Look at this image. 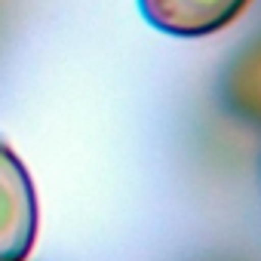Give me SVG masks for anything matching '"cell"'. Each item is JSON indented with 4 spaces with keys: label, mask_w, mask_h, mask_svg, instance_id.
Returning a JSON list of instances; mask_svg holds the SVG:
<instances>
[{
    "label": "cell",
    "mask_w": 261,
    "mask_h": 261,
    "mask_svg": "<svg viewBox=\"0 0 261 261\" xmlns=\"http://www.w3.org/2000/svg\"><path fill=\"white\" fill-rule=\"evenodd\" d=\"M37 237V197L25 163L0 142V261H25Z\"/></svg>",
    "instance_id": "1"
},
{
    "label": "cell",
    "mask_w": 261,
    "mask_h": 261,
    "mask_svg": "<svg viewBox=\"0 0 261 261\" xmlns=\"http://www.w3.org/2000/svg\"><path fill=\"white\" fill-rule=\"evenodd\" d=\"M252 0H139L142 16L172 37H209L227 28Z\"/></svg>",
    "instance_id": "2"
},
{
    "label": "cell",
    "mask_w": 261,
    "mask_h": 261,
    "mask_svg": "<svg viewBox=\"0 0 261 261\" xmlns=\"http://www.w3.org/2000/svg\"><path fill=\"white\" fill-rule=\"evenodd\" d=\"M221 95L230 114L261 126V34L249 40L224 68Z\"/></svg>",
    "instance_id": "3"
}]
</instances>
